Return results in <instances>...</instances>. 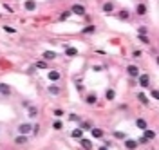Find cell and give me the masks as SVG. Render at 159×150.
Segmentation results:
<instances>
[{"label": "cell", "mask_w": 159, "mask_h": 150, "mask_svg": "<svg viewBox=\"0 0 159 150\" xmlns=\"http://www.w3.org/2000/svg\"><path fill=\"white\" fill-rule=\"evenodd\" d=\"M85 101H87L89 105H94L96 101H98V100H96V94H94V92H91V94H89V96H87V100H85Z\"/></svg>", "instance_id": "ffe728a7"}, {"label": "cell", "mask_w": 159, "mask_h": 150, "mask_svg": "<svg viewBox=\"0 0 159 150\" xmlns=\"http://www.w3.org/2000/svg\"><path fill=\"white\" fill-rule=\"evenodd\" d=\"M47 78H49L51 81H58L61 78V72L60 71H49V72H47Z\"/></svg>", "instance_id": "277c9868"}, {"label": "cell", "mask_w": 159, "mask_h": 150, "mask_svg": "<svg viewBox=\"0 0 159 150\" xmlns=\"http://www.w3.org/2000/svg\"><path fill=\"white\" fill-rule=\"evenodd\" d=\"M27 141H29L27 136H16V138H15V143H16V145H25Z\"/></svg>", "instance_id": "5bb4252c"}, {"label": "cell", "mask_w": 159, "mask_h": 150, "mask_svg": "<svg viewBox=\"0 0 159 150\" xmlns=\"http://www.w3.org/2000/svg\"><path fill=\"white\" fill-rule=\"evenodd\" d=\"M137 147H139V145H137L136 139H125V148L127 150H136Z\"/></svg>", "instance_id": "8992f818"}, {"label": "cell", "mask_w": 159, "mask_h": 150, "mask_svg": "<svg viewBox=\"0 0 159 150\" xmlns=\"http://www.w3.org/2000/svg\"><path fill=\"white\" fill-rule=\"evenodd\" d=\"M116 98V92H114V89H109V91H107V100L109 101H112Z\"/></svg>", "instance_id": "603a6c76"}, {"label": "cell", "mask_w": 159, "mask_h": 150, "mask_svg": "<svg viewBox=\"0 0 159 150\" xmlns=\"http://www.w3.org/2000/svg\"><path fill=\"white\" fill-rule=\"evenodd\" d=\"M65 54H67V56H78V49H76V47H67Z\"/></svg>", "instance_id": "2e32d148"}, {"label": "cell", "mask_w": 159, "mask_h": 150, "mask_svg": "<svg viewBox=\"0 0 159 150\" xmlns=\"http://www.w3.org/2000/svg\"><path fill=\"white\" fill-rule=\"evenodd\" d=\"M91 134H92V138H96V139L103 138V130L101 128H91Z\"/></svg>", "instance_id": "4fadbf2b"}, {"label": "cell", "mask_w": 159, "mask_h": 150, "mask_svg": "<svg viewBox=\"0 0 159 150\" xmlns=\"http://www.w3.org/2000/svg\"><path fill=\"white\" fill-rule=\"evenodd\" d=\"M53 114H54V116H56V118H61V116H63L65 112H63V110H60V108H56V110H54Z\"/></svg>", "instance_id": "4dcf8cb0"}, {"label": "cell", "mask_w": 159, "mask_h": 150, "mask_svg": "<svg viewBox=\"0 0 159 150\" xmlns=\"http://www.w3.org/2000/svg\"><path fill=\"white\" fill-rule=\"evenodd\" d=\"M47 92L53 94V96H58V94L61 92V87H58V85H49V87H47Z\"/></svg>", "instance_id": "ba28073f"}, {"label": "cell", "mask_w": 159, "mask_h": 150, "mask_svg": "<svg viewBox=\"0 0 159 150\" xmlns=\"http://www.w3.org/2000/svg\"><path fill=\"white\" fill-rule=\"evenodd\" d=\"M53 128H54V130H61V128H63V123H61V121H54Z\"/></svg>", "instance_id": "d4e9b609"}, {"label": "cell", "mask_w": 159, "mask_h": 150, "mask_svg": "<svg viewBox=\"0 0 159 150\" xmlns=\"http://www.w3.org/2000/svg\"><path fill=\"white\" fill-rule=\"evenodd\" d=\"M139 85L143 89H148L150 87V74H139Z\"/></svg>", "instance_id": "7a4b0ae2"}, {"label": "cell", "mask_w": 159, "mask_h": 150, "mask_svg": "<svg viewBox=\"0 0 159 150\" xmlns=\"http://www.w3.org/2000/svg\"><path fill=\"white\" fill-rule=\"evenodd\" d=\"M117 16H119L121 20H128V11H121V13H119Z\"/></svg>", "instance_id": "83f0119b"}, {"label": "cell", "mask_w": 159, "mask_h": 150, "mask_svg": "<svg viewBox=\"0 0 159 150\" xmlns=\"http://www.w3.org/2000/svg\"><path fill=\"white\" fill-rule=\"evenodd\" d=\"M69 16H71V11H65L63 15H60V20H67Z\"/></svg>", "instance_id": "1f68e13d"}, {"label": "cell", "mask_w": 159, "mask_h": 150, "mask_svg": "<svg viewBox=\"0 0 159 150\" xmlns=\"http://www.w3.org/2000/svg\"><path fill=\"white\" fill-rule=\"evenodd\" d=\"M71 13H76V15L83 16V15H85V7H83L81 4H74V5H72V9H71Z\"/></svg>", "instance_id": "3957f363"}, {"label": "cell", "mask_w": 159, "mask_h": 150, "mask_svg": "<svg viewBox=\"0 0 159 150\" xmlns=\"http://www.w3.org/2000/svg\"><path fill=\"white\" fill-rule=\"evenodd\" d=\"M27 116H29V118H36V116H38V108H36V107H29Z\"/></svg>", "instance_id": "d6986e66"}, {"label": "cell", "mask_w": 159, "mask_h": 150, "mask_svg": "<svg viewBox=\"0 0 159 150\" xmlns=\"http://www.w3.org/2000/svg\"><path fill=\"white\" fill-rule=\"evenodd\" d=\"M36 67H40V69H47V63H45V62H38Z\"/></svg>", "instance_id": "836d02e7"}, {"label": "cell", "mask_w": 159, "mask_h": 150, "mask_svg": "<svg viewBox=\"0 0 159 150\" xmlns=\"http://www.w3.org/2000/svg\"><path fill=\"white\" fill-rule=\"evenodd\" d=\"M98 150H109V148H107V147H100Z\"/></svg>", "instance_id": "d590c367"}, {"label": "cell", "mask_w": 159, "mask_h": 150, "mask_svg": "<svg viewBox=\"0 0 159 150\" xmlns=\"http://www.w3.org/2000/svg\"><path fill=\"white\" fill-rule=\"evenodd\" d=\"M80 128H81V130H91L92 125H91V123H81V127H80Z\"/></svg>", "instance_id": "f546056e"}, {"label": "cell", "mask_w": 159, "mask_h": 150, "mask_svg": "<svg viewBox=\"0 0 159 150\" xmlns=\"http://www.w3.org/2000/svg\"><path fill=\"white\" fill-rule=\"evenodd\" d=\"M25 9L27 11H34V9H36V2H34V0H25Z\"/></svg>", "instance_id": "7c38bea8"}, {"label": "cell", "mask_w": 159, "mask_h": 150, "mask_svg": "<svg viewBox=\"0 0 159 150\" xmlns=\"http://www.w3.org/2000/svg\"><path fill=\"white\" fill-rule=\"evenodd\" d=\"M0 94H4V96H9L11 94V87L8 83H0Z\"/></svg>", "instance_id": "30bf717a"}, {"label": "cell", "mask_w": 159, "mask_h": 150, "mask_svg": "<svg viewBox=\"0 0 159 150\" xmlns=\"http://www.w3.org/2000/svg\"><path fill=\"white\" fill-rule=\"evenodd\" d=\"M137 33H139L141 36H147V35H148V27H145V25H141L139 29H137Z\"/></svg>", "instance_id": "cb8c5ba5"}, {"label": "cell", "mask_w": 159, "mask_h": 150, "mask_svg": "<svg viewBox=\"0 0 159 150\" xmlns=\"http://www.w3.org/2000/svg\"><path fill=\"white\" fill-rule=\"evenodd\" d=\"M143 132H145V134H143L145 139H154V138H156V132H154V130H148V128H147V130H143Z\"/></svg>", "instance_id": "e0dca14e"}, {"label": "cell", "mask_w": 159, "mask_h": 150, "mask_svg": "<svg viewBox=\"0 0 159 150\" xmlns=\"http://www.w3.org/2000/svg\"><path fill=\"white\" fill-rule=\"evenodd\" d=\"M137 38H139V42H141V44H150V38H148V36H141V35H139Z\"/></svg>", "instance_id": "f1b7e54d"}, {"label": "cell", "mask_w": 159, "mask_h": 150, "mask_svg": "<svg viewBox=\"0 0 159 150\" xmlns=\"http://www.w3.org/2000/svg\"><path fill=\"white\" fill-rule=\"evenodd\" d=\"M103 11H105V13H112L114 11V4L112 2H105V4H103Z\"/></svg>", "instance_id": "ac0fdd59"}, {"label": "cell", "mask_w": 159, "mask_h": 150, "mask_svg": "<svg viewBox=\"0 0 159 150\" xmlns=\"http://www.w3.org/2000/svg\"><path fill=\"white\" fill-rule=\"evenodd\" d=\"M44 58H45V60H54V58H56V52H53V51H45V52H44Z\"/></svg>", "instance_id": "44dd1931"}, {"label": "cell", "mask_w": 159, "mask_h": 150, "mask_svg": "<svg viewBox=\"0 0 159 150\" xmlns=\"http://www.w3.org/2000/svg\"><path fill=\"white\" fill-rule=\"evenodd\" d=\"M136 13H137V16H145V15L148 13V7H147L145 4H139V5L136 7Z\"/></svg>", "instance_id": "52a82bcc"}, {"label": "cell", "mask_w": 159, "mask_h": 150, "mask_svg": "<svg viewBox=\"0 0 159 150\" xmlns=\"http://www.w3.org/2000/svg\"><path fill=\"white\" fill-rule=\"evenodd\" d=\"M136 127L141 128V130H147V128H148V123H147L143 118H137V119H136Z\"/></svg>", "instance_id": "9c48e42d"}, {"label": "cell", "mask_w": 159, "mask_h": 150, "mask_svg": "<svg viewBox=\"0 0 159 150\" xmlns=\"http://www.w3.org/2000/svg\"><path fill=\"white\" fill-rule=\"evenodd\" d=\"M132 56H134V58H139V56H141V51H137V49H136V51L132 52Z\"/></svg>", "instance_id": "e575fe53"}, {"label": "cell", "mask_w": 159, "mask_h": 150, "mask_svg": "<svg viewBox=\"0 0 159 150\" xmlns=\"http://www.w3.org/2000/svg\"><path fill=\"white\" fill-rule=\"evenodd\" d=\"M71 136L74 139H81V136H83V130H81V128H74V130L71 132Z\"/></svg>", "instance_id": "9a60e30c"}, {"label": "cell", "mask_w": 159, "mask_h": 150, "mask_svg": "<svg viewBox=\"0 0 159 150\" xmlns=\"http://www.w3.org/2000/svg\"><path fill=\"white\" fill-rule=\"evenodd\" d=\"M33 132V125L31 123H22L18 125V136H27Z\"/></svg>", "instance_id": "6da1fadb"}, {"label": "cell", "mask_w": 159, "mask_h": 150, "mask_svg": "<svg viewBox=\"0 0 159 150\" xmlns=\"http://www.w3.org/2000/svg\"><path fill=\"white\" fill-rule=\"evenodd\" d=\"M80 143H81V147H83L85 150H92V141L91 139H83V138H81Z\"/></svg>", "instance_id": "8fae6325"}, {"label": "cell", "mask_w": 159, "mask_h": 150, "mask_svg": "<svg viewBox=\"0 0 159 150\" xmlns=\"http://www.w3.org/2000/svg\"><path fill=\"white\" fill-rule=\"evenodd\" d=\"M127 72H128V76H132V78H137V76H139V69H137L136 65H128V67H127Z\"/></svg>", "instance_id": "5b68a950"}, {"label": "cell", "mask_w": 159, "mask_h": 150, "mask_svg": "<svg viewBox=\"0 0 159 150\" xmlns=\"http://www.w3.org/2000/svg\"><path fill=\"white\" fill-rule=\"evenodd\" d=\"M114 138H117V139H125V134H123V132H114Z\"/></svg>", "instance_id": "d6a6232c"}, {"label": "cell", "mask_w": 159, "mask_h": 150, "mask_svg": "<svg viewBox=\"0 0 159 150\" xmlns=\"http://www.w3.org/2000/svg\"><path fill=\"white\" fill-rule=\"evenodd\" d=\"M94 31H96V27H94V25H87L85 29H81V33H83V35H89V33H91V35H92Z\"/></svg>", "instance_id": "7402d4cb"}, {"label": "cell", "mask_w": 159, "mask_h": 150, "mask_svg": "<svg viewBox=\"0 0 159 150\" xmlns=\"http://www.w3.org/2000/svg\"><path fill=\"white\" fill-rule=\"evenodd\" d=\"M4 31H5V33H9V35L16 33V29H15V27H11V25H4Z\"/></svg>", "instance_id": "484cf974"}, {"label": "cell", "mask_w": 159, "mask_h": 150, "mask_svg": "<svg viewBox=\"0 0 159 150\" xmlns=\"http://www.w3.org/2000/svg\"><path fill=\"white\" fill-rule=\"evenodd\" d=\"M137 98H139V101H141L143 105H148V98L145 96V94H139V96H137Z\"/></svg>", "instance_id": "4316f807"}]
</instances>
